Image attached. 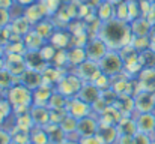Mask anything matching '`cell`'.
Returning a JSON list of instances; mask_svg holds the SVG:
<instances>
[{"label":"cell","instance_id":"cell-6","mask_svg":"<svg viewBox=\"0 0 155 144\" xmlns=\"http://www.w3.org/2000/svg\"><path fill=\"white\" fill-rule=\"evenodd\" d=\"M92 111V105H89L87 102L81 101L78 96L75 98H69L68 104H66V113L72 117H75L77 120H81L84 117H87Z\"/></svg>","mask_w":155,"mask_h":144},{"label":"cell","instance_id":"cell-35","mask_svg":"<svg viewBox=\"0 0 155 144\" xmlns=\"http://www.w3.org/2000/svg\"><path fill=\"white\" fill-rule=\"evenodd\" d=\"M17 5H20V6H23V8H27V6H30V5H33V3H36L38 0H14Z\"/></svg>","mask_w":155,"mask_h":144},{"label":"cell","instance_id":"cell-36","mask_svg":"<svg viewBox=\"0 0 155 144\" xmlns=\"http://www.w3.org/2000/svg\"><path fill=\"white\" fill-rule=\"evenodd\" d=\"M14 0H0V8H3V9H11L12 6H14Z\"/></svg>","mask_w":155,"mask_h":144},{"label":"cell","instance_id":"cell-25","mask_svg":"<svg viewBox=\"0 0 155 144\" xmlns=\"http://www.w3.org/2000/svg\"><path fill=\"white\" fill-rule=\"evenodd\" d=\"M30 144H51L45 128L36 126L35 131H30Z\"/></svg>","mask_w":155,"mask_h":144},{"label":"cell","instance_id":"cell-28","mask_svg":"<svg viewBox=\"0 0 155 144\" xmlns=\"http://www.w3.org/2000/svg\"><path fill=\"white\" fill-rule=\"evenodd\" d=\"M15 77H12L5 68L3 69H0V89H3V90H9L15 83Z\"/></svg>","mask_w":155,"mask_h":144},{"label":"cell","instance_id":"cell-12","mask_svg":"<svg viewBox=\"0 0 155 144\" xmlns=\"http://www.w3.org/2000/svg\"><path fill=\"white\" fill-rule=\"evenodd\" d=\"M30 116H32V120H33L35 126H38V128H45L47 125H50L51 111H50L48 107L33 105L30 108Z\"/></svg>","mask_w":155,"mask_h":144},{"label":"cell","instance_id":"cell-7","mask_svg":"<svg viewBox=\"0 0 155 144\" xmlns=\"http://www.w3.org/2000/svg\"><path fill=\"white\" fill-rule=\"evenodd\" d=\"M77 69V75L86 83H95V80L103 74L101 68H100V63L98 62H94V60H86L84 63H81Z\"/></svg>","mask_w":155,"mask_h":144},{"label":"cell","instance_id":"cell-27","mask_svg":"<svg viewBox=\"0 0 155 144\" xmlns=\"http://www.w3.org/2000/svg\"><path fill=\"white\" fill-rule=\"evenodd\" d=\"M60 126H62V129L65 131V134H66V137L68 135H71V134H74V132H77V126H78V120L75 119V117H72V116H69L68 113L65 114V117L62 119V122L59 123Z\"/></svg>","mask_w":155,"mask_h":144},{"label":"cell","instance_id":"cell-1","mask_svg":"<svg viewBox=\"0 0 155 144\" xmlns=\"http://www.w3.org/2000/svg\"><path fill=\"white\" fill-rule=\"evenodd\" d=\"M98 36L105 42L108 50H114V51H119L124 47L130 45L133 41V32L130 23L119 21L116 18L101 24Z\"/></svg>","mask_w":155,"mask_h":144},{"label":"cell","instance_id":"cell-20","mask_svg":"<svg viewBox=\"0 0 155 144\" xmlns=\"http://www.w3.org/2000/svg\"><path fill=\"white\" fill-rule=\"evenodd\" d=\"M23 42H24V47H26L27 51H39L41 48L47 44V41L42 39L33 29H32L27 35L23 36Z\"/></svg>","mask_w":155,"mask_h":144},{"label":"cell","instance_id":"cell-21","mask_svg":"<svg viewBox=\"0 0 155 144\" xmlns=\"http://www.w3.org/2000/svg\"><path fill=\"white\" fill-rule=\"evenodd\" d=\"M130 26H131L133 36H149V33L154 27L149 23V20L145 18V17H140V18L134 20L133 23H130Z\"/></svg>","mask_w":155,"mask_h":144},{"label":"cell","instance_id":"cell-22","mask_svg":"<svg viewBox=\"0 0 155 144\" xmlns=\"http://www.w3.org/2000/svg\"><path fill=\"white\" fill-rule=\"evenodd\" d=\"M33 30H35L42 39H45V41L48 42L50 38L53 36V33L56 32V24H54V21H53L51 18L48 17V18L42 20L41 23L35 24V26H33Z\"/></svg>","mask_w":155,"mask_h":144},{"label":"cell","instance_id":"cell-37","mask_svg":"<svg viewBox=\"0 0 155 144\" xmlns=\"http://www.w3.org/2000/svg\"><path fill=\"white\" fill-rule=\"evenodd\" d=\"M2 99H3V98H2V96H0V101H2Z\"/></svg>","mask_w":155,"mask_h":144},{"label":"cell","instance_id":"cell-5","mask_svg":"<svg viewBox=\"0 0 155 144\" xmlns=\"http://www.w3.org/2000/svg\"><path fill=\"white\" fill-rule=\"evenodd\" d=\"M3 68L15 78H21V75L27 71V65L24 60V56L21 54H9L5 53V65Z\"/></svg>","mask_w":155,"mask_h":144},{"label":"cell","instance_id":"cell-19","mask_svg":"<svg viewBox=\"0 0 155 144\" xmlns=\"http://www.w3.org/2000/svg\"><path fill=\"white\" fill-rule=\"evenodd\" d=\"M87 60V54H86V48L84 47H72L68 48V63L72 68H78L81 63H84Z\"/></svg>","mask_w":155,"mask_h":144},{"label":"cell","instance_id":"cell-33","mask_svg":"<svg viewBox=\"0 0 155 144\" xmlns=\"http://www.w3.org/2000/svg\"><path fill=\"white\" fill-rule=\"evenodd\" d=\"M134 144H152V141L149 140V135H148V134L137 132V134L134 135Z\"/></svg>","mask_w":155,"mask_h":144},{"label":"cell","instance_id":"cell-2","mask_svg":"<svg viewBox=\"0 0 155 144\" xmlns=\"http://www.w3.org/2000/svg\"><path fill=\"white\" fill-rule=\"evenodd\" d=\"M6 99L12 105L14 114L30 111V108L33 107V92L21 83L14 84L9 90H6Z\"/></svg>","mask_w":155,"mask_h":144},{"label":"cell","instance_id":"cell-3","mask_svg":"<svg viewBox=\"0 0 155 144\" xmlns=\"http://www.w3.org/2000/svg\"><path fill=\"white\" fill-rule=\"evenodd\" d=\"M84 81L77 75V74H69L66 72L65 77L59 81V84L54 87V90L60 95H63L65 98H75L78 95V92L81 90Z\"/></svg>","mask_w":155,"mask_h":144},{"label":"cell","instance_id":"cell-14","mask_svg":"<svg viewBox=\"0 0 155 144\" xmlns=\"http://www.w3.org/2000/svg\"><path fill=\"white\" fill-rule=\"evenodd\" d=\"M48 42L57 50H68L72 45V33H69L66 29H56Z\"/></svg>","mask_w":155,"mask_h":144},{"label":"cell","instance_id":"cell-34","mask_svg":"<svg viewBox=\"0 0 155 144\" xmlns=\"http://www.w3.org/2000/svg\"><path fill=\"white\" fill-rule=\"evenodd\" d=\"M0 144H12V134L0 128Z\"/></svg>","mask_w":155,"mask_h":144},{"label":"cell","instance_id":"cell-10","mask_svg":"<svg viewBox=\"0 0 155 144\" xmlns=\"http://www.w3.org/2000/svg\"><path fill=\"white\" fill-rule=\"evenodd\" d=\"M136 101V110L139 113H152L155 108V96L152 92L143 90L139 95L134 96Z\"/></svg>","mask_w":155,"mask_h":144},{"label":"cell","instance_id":"cell-4","mask_svg":"<svg viewBox=\"0 0 155 144\" xmlns=\"http://www.w3.org/2000/svg\"><path fill=\"white\" fill-rule=\"evenodd\" d=\"M100 68L103 71V74L108 75V77H116L119 74H122V69H125V63L120 57L119 51L110 50L103 59L100 60Z\"/></svg>","mask_w":155,"mask_h":144},{"label":"cell","instance_id":"cell-18","mask_svg":"<svg viewBox=\"0 0 155 144\" xmlns=\"http://www.w3.org/2000/svg\"><path fill=\"white\" fill-rule=\"evenodd\" d=\"M54 93V87L48 84H42L38 89L33 90V105H39V107H47L50 99Z\"/></svg>","mask_w":155,"mask_h":144},{"label":"cell","instance_id":"cell-24","mask_svg":"<svg viewBox=\"0 0 155 144\" xmlns=\"http://www.w3.org/2000/svg\"><path fill=\"white\" fill-rule=\"evenodd\" d=\"M97 17H98V21L100 23H107L110 20L114 18V5L113 2H107L103 0L98 6H97Z\"/></svg>","mask_w":155,"mask_h":144},{"label":"cell","instance_id":"cell-8","mask_svg":"<svg viewBox=\"0 0 155 144\" xmlns=\"http://www.w3.org/2000/svg\"><path fill=\"white\" fill-rule=\"evenodd\" d=\"M84 48H86L87 59H89V60H94V62H98V63H100V60L103 59L104 56L110 51L108 47L105 45V42H104L100 36L89 39Z\"/></svg>","mask_w":155,"mask_h":144},{"label":"cell","instance_id":"cell-31","mask_svg":"<svg viewBox=\"0 0 155 144\" xmlns=\"http://www.w3.org/2000/svg\"><path fill=\"white\" fill-rule=\"evenodd\" d=\"M78 143L80 144H107L103 140V137H101L100 134H97V135H91V137H83V138L78 140Z\"/></svg>","mask_w":155,"mask_h":144},{"label":"cell","instance_id":"cell-15","mask_svg":"<svg viewBox=\"0 0 155 144\" xmlns=\"http://www.w3.org/2000/svg\"><path fill=\"white\" fill-rule=\"evenodd\" d=\"M18 81H20L23 86H26L27 89H30L32 92H33L35 89H38L39 86L44 84L42 72H39V71H33V69H27V71L21 75V78H20Z\"/></svg>","mask_w":155,"mask_h":144},{"label":"cell","instance_id":"cell-30","mask_svg":"<svg viewBox=\"0 0 155 144\" xmlns=\"http://www.w3.org/2000/svg\"><path fill=\"white\" fill-rule=\"evenodd\" d=\"M39 53H41V56L44 57V60H45L48 65H51L53 60H54V56H56V53H57V48L53 47L50 42H47L44 47L39 50Z\"/></svg>","mask_w":155,"mask_h":144},{"label":"cell","instance_id":"cell-11","mask_svg":"<svg viewBox=\"0 0 155 144\" xmlns=\"http://www.w3.org/2000/svg\"><path fill=\"white\" fill-rule=\"evenodd\" d=\"M24 17H26V18L35 26V24L41 23L42 20L48 18V14H47V9L44 8V5L38 0L36 3H33V5H30V6L26 8V11H24Z\"/></svg>","mask_w":155,"mask_h":144},{"label":"cell","instance_id":"cell-9","mask_svg":"<svg viewBox=\"0 0 155 144\" xmlns=\"http://www.w3.org/2000/svg\"><path fill=\"white\" fill-rule=\"evenodd\" d=\"M100 131V120L94 119L91 116L78 120V126H77V134L80 138L83 137H91V135H97Z\"/></svg>","mask_w":155,"mask_h":144},{"label":"cell","instance_id":"cell-29","mask_svg":"<svg viewBox=\"0 0 155 144\" xmlns=\"http://www.w3.org/2000/svg\"><path fill=\"white\" fill-rule=\"evenodd\" d=\"M39 2L47 9V14H48L50 18H51L53 15H56L60 11V8H62V0H39Z\"/></svg>","mask_w":155,"mask_h":144},{"label":"cell","instance_id":"cell-17","mask_svg":"<svg viewBox=\"0 0 155 144\" xmlns=\"http://www.w3.org/2000/svg\"><path fill=\"white\" fill-rule=\"evenodd\" d=\"M24 60H26L27 69H33V71L44 72L45 68L48 66V63L44 60V57L41 56L39 51H27V53L24 54Z\"/></svg>","mask_w":155,"mask_h":144},{"label":"cell","instance_id":"cell-32","mask_svg":"<svg viewBox=\"0 0 155 144\" xmlns=\"http://www.w3.org/2000/svg\"><path fill=\"white\" fill-rule=\"evenodd\" d=\"M11 14H9V9H3L0 8V27H8L11 24Z\"/></svg>","mask_w":155,"mask_h":144},{"label":"cell","instance_id":"cell-13","mask_svg":"<svg viewBox=\"0 0 155 144\" xmlns=\"http://www.w3.org/2000/svg\"><path fill=\"white\" fill-rule=\"evenodd\" d=\"M101 95L103 92L94 84V83H84L81 90L78 92V98L84 102H87L89 105H95L100 99H101Z\"/></svg>","mask_w":155,"mask_h":144},{"label":"cell","instance_id":"cell-16","mask_svg":"<svg viewBox=\"0 0 155 144\" xmlns=\"http://www.w3.org/2000/svg\"><path fill=\"white\" fill-rule=\"evenodd\" d=\"M137 131L143 134H152L155 132V114L154 113H139L136 119Z\"/></svg>","mask_w":155,"mask_h":144},{"label":"cell","instance_id":"cell-26","mask_svg":"<svg viewBox=\"0 0 155 144\" xmlns=\"http://www.w3.org/2000/svg\"><path fill=\"white\" fill-rule=\"evenodd\" d=\"M114 18L119 21H125L130 23V11H128V0H122L117 2V5L114 6Z\"/></svg>","mask_w":155,"mask_h":144},{"label":"cell","instance_id":"cell-23","mask_svg":"<svg viewBox=\"0 0 155 144\" xmlns=\"http://www.w3.org/2000/svg\"><path fill=\"white\" fill-rule=\"evenodd\" d=\"M9 29L12 30V33H15V35H18V36L23 38L24 35H27L33 29V24L26 17H20V18H15V20L11 21Z\"/></svg>","mask_w":155,"mask_h":144}]
</instances>
